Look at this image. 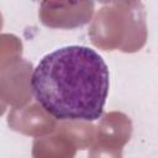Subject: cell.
I'll list each match as a JSON object with an SVG mask.
<instances>
[{"instance_id": "obj_1", "label": "cell", "mask_w": 158, "mask_h": 158, "mask_svg": "<svg viewBox=\"0 0 158 158\" xmlns=\"http://www.w3.org/2000/svg\"><path fill=\"white\" fill-rule=\"evenodd\" d=\"M109 86V68L102 57L91 47L78 44L47 53L31 77L35 99L57 120H99Z\"/></svg>"}]
</instances>
